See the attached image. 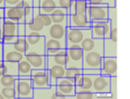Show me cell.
Returning a JSON list of instances; mask_svg holds the SVG:
<instances>
[{
  "mask_svg": "<svg viewBox=\"0 0 130 99\" xmlns=\"http://www.w3.org/2000/svg\"><path fill=\"white\" fill-rule=\"evenodd\" d=\"M89 4L87 0H75L74 5L70 9L69 14L73 13H87Z\"/></svg>",
  "mask_w": 130,
  "mask_h": 99,
  "instance_id": "1f68e13d",
  "label": "cell"
},
{
  "mask_svg": "<svg viewBox=\"0 0 130 99\" xmlns=\"http://www.w3.org/2000/svg\"><path fill=\"white\" fill-rule=\"evenodd\" d=\"M74 98L75 99H93L96 98V93L92 89H82L76 91Z\"/></svg>",
  "mask_w": 130,
  "mask_h": 99,
  "instance_id": "e575fe53",
  "label": "cell"
},
{
  "mask_svg": "<svg viewBox=\"0 0 130 99\" xmlns=\"http://www.w3.org/2000/svg\"><path fill=\"white\" fill-rule=\"evenodd\" d=\"M25 53L20 52L14 49L12 43H5L4 45V56L3 60L12 63H20L25 58Z\"/></svg>",
  "mask_w": 130,
  "mask_h": 99,
  "instance_id": "9a60e30c",
  "label": "cell"
},
{
  "mask_svg": "<svg viewBox=\"0 0 130 99\" xmlns=\"http://www.w3.org/2000/svg\"><path fill=\"white\" fill-rule=\"evenodd\" d=\"M92 26V21L87 13H73L68 14L67 27L89 28Z\"/></svg>",
  "mask_w": 130,
  "mask_h": 99,
  "instance_id": "30bf717a",
  "label": "cell"
},
{
  "mask_svg": "<svg viewBox=\"0 0 130 99\" xmlns=\"http://www.w3.org/2000/svg\"><path fill=\"white\" fill-rule=\"evenodd\" d=\"M67 24L53 23L49 28H47V34L45 36H50L54 39H58L67 45Z\"/></svg>",
  "mask_w": 130,
  "mask_h": 99,
  "instance_id": "5bb4252c",
  "label": "cell"
},
{
  "mask_svg": "<svg viewBox=\"0 0 130 99\" xmlns=\"http://www.w3.org/2000/svg\"><path fill=\"white\" fill-rule=\"evenodd\" d=\"M109 6H116V0H108Z\"/></svg>",
  "mask_w": 130,
  "mask_h": 99,
  "instance_id": "c3c4849f",
  "label": "cell"
},
{
  "mask_svg": "<svg viewBox=\"0 0 130 99\" xmlns=\"http://www.w3.org/2000/svg\"><path fill=\"white\" fill-rule=\"evenodd\" d=\"M69 62V56L67 49L63 48L52 56H48V67L52 65H61L67 67Z\"/></svg>",
  "mask_w": 130,
  "mask_h": 99,
  "instance_id": "44dd1931",
  "label": "cell"
},
{
  "mask_svg": "<svg viewBox=\"0 0 130 99\" xmlns=\"http://www.w3.org/2000/svg\"><path fill=\"white\" fill-rule=\"evenodd\" d=\"M111 76L104 74H98L94 76V82H93L92 90L95 93H110L111 90Z\"/></svg>",
  "mask_w": 130,
  "mask_h": 99,
  "instance_id": "7c38bea8",
  "label": "cell"
},
{
  "mask_svg": "<svg viewBox=\"0 0 130 99\" xmlns=\"http://www.w3.org/2000/svg\"><path fill=\"white\" fill-rule=\"evenodd\" d=\"M31 80L34 89H44L52 86L48 69H33Z\"/></svg>",
  "mask_w": 130,
  "mask_h": 99,
  "instance_id": "277c9868",
  "label": "cell"
},
{
  "mask_svg": "<svg viewBox=\"0 0 130 99\" xmlns=\"http://www.w3.org/2000/svg\"><path fill=\"white\" fill-rule=\"evenodd\" d=\"M93 82H94V75L82 74L76 81V91L82 89H92Z\"/></svg>",
  "mask_w": 130,
  "mask_h": 99,
  "instance_id": "d4e9b609",
  "label": "cell"
},
{
  "mask_svg": "<svg viewBox=\"0 0 130 99\" xmlns=\"http://www.w3.org/2000/svg\"><path fill=\"white\" fill-rule=\"evenodd\" d=\"M83 74H89V75H98L101 74V69H94V68H83Z\"/></svg>",
  "mask_w": 130,
  "mask_h": 99,
  "instance_id": "b9f144b4",
  "label": "cell"
},
{
  "mask_svg": "<svg viewBox=\"0 0 130 99\" xmlns=\"http://www.w3.org/2000/svg\"><path fill=\"white\" fill-rule=\"evenodd\" d=\"M14 88L18 93L20 99L34 98V86L31 76H18L15 80Z\"/></svg>",
  "mask_w": 130,
  "mask_h": 99,
  "instance_id": "6da1fadb",
  "label": "cell"
},
{
  "mask_svg": "<svg viewBox=\"0 0 130 99\" xmlns=\"http://www.w3.org/2000/svg\"><path fill=\"white\" fill-rule=\"evenodd\" d=\"M87 1L89 5H100V4H108L109 5L108 0H87Z\"/></svg>",
  "mask_w": 130,
  "mask_h": 99,
  "instance_id": "ee69618b",
  "label": "cell"
},
{
  "mask_svg": "<svg viewBox=\"0 0 130 99\" xmlns=\"http://www.w3.org/2000/svg\"><path fill=\"white\" fill-rule=\"evenodd\" d=\"M111 22L109 19L92 21L91 32L94 38H99V39L108 38L111 33Z\"/></svg>",
  "mask_w": 130,
  "mask_h": 99,
  "instance_id": "5b68a950",
  "label": "cell"
},
{
  "mask_svg": "<svg viewBox=\"0 0 130 99\" xmlns=\"http://www.w3.org/2000/svg\"><path fill=\"white\" fill-rule=\"evenodd\" d=\"M0 27L2 29V35H3L2 41L5 43H13L18 37L19 23L5 18L0 22Z\"/></svg>",
  "mask_w": 130,
  "mask_h": 99,
  "instance_id": "3957f363",
  "label": "cell"
},
{
  "mask_svg": "<svg viewBox=\"0 0 130 99\" xmlns=\"http://www.w3.org/2000/svg\"><path fill=\"white\" fill-rule=\"evenodd\" d=\"M67 53L69 56V62L67 67H75L83 68V57L84 51L80 44H74L67 47Z\"/></svg>",
  "mask_w": 130,
  "mask_h": 99,
  "instance_id": "52a82bcc",
  "label": "cell"
},
{
  "mask_svg": "<svg viewBox=\"0 0 130 99\" xmlns=\"http://www.w3.org/2000/svg\"><path fill=\"white\" fill-rule=\"evenodd\" d=\"M74 2H75V0H57L58 6L67 9L68 13H69V12H70V9L72 8L73 5H74Z\"/></svg>",
  "mask_w": 130,
  "mask_h": 99,
  "instance_id": "8d00e7d4",
  "label": "cell"
},
{
  "mask_svg": "<svg viewBox=\"0 0 130 99\" xmlns=\"http://www.w3.org/2000/svg\"><path fill=\"white\" fill-rule=\"evenodd\" d=\"M110 94L111 98H117V76H113L111 79V90Z\"/></svg>",
  "mask_w": 130,
  "mask_h": 99,
  "instance_id": "74e56055",
  "label": "cell"
},
{
  "mask_svg": "<svg viewBox=\"0 0 130 99\" xmlns=\"http://www.w3.org/2000/svg\"><path fill=\"white\" fill-rule=\"evenodd\" d=\"M45 38V52L47 56H52L63 48H67V45L58 39H54L50 36Z\"/></svg>",
  "mask_w": 130,
  "mask_h": 99,
  "instance_id": "ffe728a7",
  "label": "cell"
},
{
  "mask_svg": "<svg viewBox=\"0 0 130 99\" xmlns=\"http://www.w3.org/2000/svg\"><path fill=\"white\" fill-rule=\"evenodd\" d=\"M32 71V65L26 58L19 63V76H31Z\"/></svg>",
  "mask_w": 130,
  "mask_h": 99,
  "instance_id": "d6a6232c",
  "label": "cell"
},
{
  "mask_svg": "<svg viewBox=\"0 0 130 99\" xmlns=\"http://www.w3.org/2000/svg\"><path fill=\"white\" fill-rule=\"evenodd\" d=\"M5 19V8H0V22Z\"/></svg>",
  "mask_w": 130,
  "mask_h": 99,
  "instance_id": "bcb514c9",
  "label": "cell"
},
{
  "mask_svg": "<svg viewBox=\"0 0 130 99\" xmlns=\"http://www.w3.org/2000/svg\"><path fill=\"white\" fill-rule=\"evenodd\" d=\"M58 7L57 0H40V13L51 14Z\"/></svg>",
  "mask_w": 130,
  "mask_h": 99,
  "instance_id": "83f0119b",
  "label": "cell"
},
{
  "mask_svg": "<svg viewBox=\"0 0 130 99\" xmlns=\"http://www.w3.org/2000/svg\"><path fill=\"white\" fill-rule=\"evenodd\" d=\"M104 54L103 51H91L84 52L83 68L101 69Z\"/></svg>",
  "mask_w": 130,
  "mask_h": 99,
  "instance_id": "ba28073f",
  "label": "cell"
},
{
  "mask_svg": "<svg viewBox=\"0 0 130 99\" xmlns=\"http://www.w3.org/2000/svg\"><path fill=\"white\" fill-rule=\"evenodd\" d=\"M5 0H0V8H5Z\"/></svg>",
  "mask_w": 130,
  "mask_h": 99,
  "instance_id": "681fc988",
  "label": "cell"
},
{
  "mask_svg": "<svg viewBox=\"0 0 130 99\" xmlns=\"http://www.w3.org/2000/svg\"><path fill=\"white\" fill-rule=\"evenodd\" d=\"M68 14L69 13L67 9L58 6L51 13V17L52 19L53 23H62V24L67 25V17H68Z\"/></svg>",
  "mask_w": 130,
  "mask_h": 99,
  "instance_id": "cb8c5ba5",
  "label": "cell"
},
{
  "mask_svg": "<svg viewBox=\"0 0 130 99\" xmlns=\"http://www.w3.org/2000/svg\"><path fill=\"white\" fill-rule=\"evenodd\" d=\"M33 5L35 7H40V0H33Z\"/></svg>",
  "mask_w": 130,
  "mask_h": 99,
  "instance_id": "7dc6e473",
  "label": "cell"
},
{
  "mask_svg": "<svg viewBox=\"0 0 130 99\" xmlns=\"http://www.w3.org/2000/svg\"><path fill=\"white\" fill-rule=\"evenodd\" d=\"M18 79V76L12 74H5L0 77V84L3 87H10L14 86L15 80Z\"/></svg>",
  "mask_w": 130,
  "mask_h": 99,
  "instance_id": "d590c367",
  "label": "cell"
},
{
  "mask_svg": "<svg viewBox=\"0 0 130 99\" xmlns=\"http://www.w3.org/2000/svg\"><path fill=\"white\" fill-rule=\"evenodd\" d=\"M57 89L67 96L69 98H74L76 93L75 84L66 77H62L57 80Z\"/></svg>",
  "mask_w": 130,
  "mask_h": 99,
  "instance_id": "e0dca14e",
  "label": "cell"
},
{
  "mask_svg": "<svg viewBox=\"0 0 130 99\" xmlns=\"http://www.w3.org/2000/svg\"><path fill=\"white\" fill-rule=\"evenodd\" d=\"M16 6L23 10L26 16V23L30 22L33 18V11H34L33 0H21Z\"/></svg>",
  "mask_w": 130,
  "mask_h": 99,
  "instance_id": "4316f807",
  "label": "cell"
},
{
  "mask_svg": "<svg viewBox=\"0 0 130 99\" xmlns=\"http://www.w3.org/2000/svg\"><path fill=\"white\" fill-rule=\"evenodd\" d=\"M0 92L5 96V99H17L19 98L18 93L16 91L14 86H10V87H3Z\"/></svg>",
  "mask_w": 130,
  "mask_h": 99,
  "instance_id": "836d02e7",
  "label": "cell"
},
{
  "mask_svg": "<svg viewBox=\"0 0 130 99\" xmlns=\"http://www.w3.org/2000/svg\"><path fill=\"white\" fill-rule=\"evenodd\" d=\"M21 0H5V7H12V6H16L17 4Z\"/></svg>",
  "mask_w": 130,
  "mask_h": 99,
  "instance_id": "7bdbcfd3",
  "label": "cell"
},
{
  "mask_svg": "<svg viewBox=\"0 0 130 99\" xmlns=\"http://www.w3.org/2000/svg\"><path fill=\"white\" fill-rule=\"evenodd\" d=\"M5 74L19 76V63H12L1 60L0 61V77Z\"/></svg>",
  "mask_w": 130,
  "mask_h": 99,
  "instance_id": "603a6c76",
  "label": "cell"
},
{
  "mask_svg": "<svg viewBox=\"0 0 130 99\" xmlns=\"http://www.w3.org/2000/svg\"><path fill=\"white\" fill-rule=\"evenodd\" d=\"M51 78V85H57V80L58 79L65 77L67 67L61 65H52L48 67Z\"/></svg>",
  "mask_w": 130,
  "mask_h": 99,
  "instance_id": "7402d4cb",
  "label": "cell"
},
{
  "mask_svg": "<svg viewBox=\"0 0 130 99\" xmlns=\"http://www.w3.org/2000/svg\"><path fill=\"white\" fill-rule=\"evenodd\" d=\"M118 59L117 57H104L101 67V74L108 76H117Z\"/></svg>",
  "mask_w": 130,
  "mask_h": 99,
  "instance_id": "2e32d148",
  "label": "cell"
},
{
  "mask_svg": "<svg viewBox=\"0 0 130 99\" xmlns=\"http://www.w3.org/2000/svg\"><path fill=\"white\" fill-rule=\"evenodd\" d=\"M42 18H43V21L44 22V26H45V28H49L52 24H53V21L51 17V14H41Z\"/></svg>",
  "mask_w": 130,
  "mask_h": 99,
  "instance_id": "ab89813d",
  "label": "cell"
},
{
  "mask_svg": "<svg viewBox=\"0 0 130 99\" xmlns=\"http://www.w3.org/2000/svg\"><path fill=\"white\" fill-rule=\"evenodd\" d=\"M80 46L83 49L84 52L91 51H99L104 52V39L94 38L92 36H87L80 43Z\"/></svg>",
  "mask_w": 130,
  "mask_h": 99,
  "instance_id": "ac0fdd59",
  "label": "cell"
},
{
  "mask_svg": "<svg viewBox=\"0 0 130 99\" xmlns=\"http://www.w3.org/2000/svg\"><path fill=\"white\" fill-rule=\"evenodd\" d=\"M111 41L116 42L118 41V28H117V25H111V33H110L109 37Z\"/></svg>",
  "mask_w": 130,
  "mask_h": 99,
  "instance_id": "f35d334b",
  "label": "cell"
},
{
  "mask_svg": "<svg viewBox=\"0 0 130 99\" xmlns=\"http://www.w3.org/2000/svg\"><path fill=\"white\" fill-rule=\"evenodd\" d=\"M87 14L92 21L109 19V5L108 4L89 5Z\"/></svg>",
  "mask_w": 130,
  "mask_h": 99,
  "instance_id": "9c48e42d",
  "label": "cell"
},
{
  "mask_svg": "<svg viewBox=\"0 0 130 99\" xmlns=\"http://www.w3.org/2000/svg\"><path fill=\"white\" fill-rule=\"evenodd\" d=\"M25 58L31 64L33 69H48V56L36 51H28Z\"/></svg>",
  "mask_w": 130,
  "mask_h": 99,
  "instance_id": "8fae6325",
  "label": "cell"
},
{
  "mask_svg": "<svg viewBox=\"0 0 130 99\" xmlns=\"http://www.w3.org/2000/svg\"><path fill=\"white\" fill-rule=\"evenodd\" d=\"M82 74H83V68L71 67H67L65 77L75 84L76 81H77L79 80V78H80Z\"/></svg>",
  "mask_w": 130,
  "mask_h": 99,
  "instance_id": "f1b7e54d",
  "label": "cell"
},
{
  "mask_svg": "<svg viewBox=\"0 0 130 99\" xmlns=\"http://www.w3.org/2000/svg\"><path fill=\"white\" fill-rule=\"evenodd\" d=\"M57 91V85H52L49 88L44 89H35L34 99H52V96Z\"/></svg>",
  "mask_w": 130,
  "mask_h": 99,
  "instance_id": "484cf974",
  "label": "cell"
},
{
  "mask_svg": "<svg viewBox=\"0 0 130 99\" xmlns=\"http://www.w3.org/2000/svg\"><path fill=\"white\" fill-rule=\"evenodd\" d=\"M27 42L30 44V48L33 47V50L30 51H36L40 54H45V38L46 36L40 32L31 31L26 35ZM29 48V49H30Z\"/></svg>",
  "mask_w": 130,
  "mask_h": 99,
  "instance_id": "8992f818",
  "label": "cell"
},
{
  "mask_svg": "<svg viewBox=\"0 0 130 99\" xmlns=\"http://www.w3.org/2000/svg\"><path fill=\"white\" fill-rule=\"evenodd\" d=\"M12 46L14 47V49L17 50L20 52H22L26 54L27 52H28L29 48H30V44L27 42L26 36H18L17 39L15 40Z\"/></svg>",
  "mask_w": 130,
  "mask_h": 99,
  "instance_id": "4dcf8cb0",
  "label": "cell"
},
{
  "mask_svg": "<svg viewBox=\"0 0 130 99\" xmlns=\"http://www.w3.org/2000/svg\"><path fill=\"white\" fill-rule=\"evenodd\" d=\"M0 99H5V96H3V94L1 92H0Z\"/></svg>",
  "mask_w": 130,
  "mask_h": 99,
  "instance_id": "816d5d0a",
  "label": "cell"
},
{
  "mask_svg": "<svg viewBox=\"0 0 130 99\" xmlns=\"http://www.w3.org/2000/svg\"><path fill=\"white\" fill-rule=\"evenodd\" d=\"M2 37H3V35H2V29L0 27V40H2Z\"/></svg>",
  "mask_w": 130,
  "mask_h": 99,
  "instance_id": "f907efd6",
  "label": "cell"
},
{
  "mask_svg": "<svg viewBox=\"0 0 130 99\" xmlns=\"http://www.w3.org/2000/svg\"><path fill=\"white\" fill-rule=\"evenodd\" d=\"M104 57H117V43L111 41L110 38L104 39Z\"/></svg>",
  "mask_w": 130,
  "mask_h": 99,
  "instance_id": "f546056e",
  "label": "cell"
},
{
  "mask_svg": "<svg viewBox=\"0 0 130 99\" xmlns=\"http://www.w3.org/2000/svg\"><path fill=\"white\" fill-rule=\"evenodd\" d=\"M92 36L91 27L79 28V27H67V48L74 44H80L87 36Z\"/></svg>",
  "mask_w": 130,
  "mask_h": 99,
  "instance_id": "7a4b0ae2",
  "label": "cell"
},
{
  "mask_svg": "<svg viewBox=\"0 0 130 99\" xmlns=\"http://www.w3.org/2000/svg\"><path fill=\"white\" fill-rule=\"evenodd\" d=\"M27 27L26 23H19L18 27V36H26Z\"/></svg>",
  "mask_w": 130,
  "mask_h": 99,
  "instance_id": "60d3db41",
  "label": "cell"
},
{
  "mask_svg": "<svg viewBox=\"0 0 130 99\" xmlns=\"http://www.w3.org/2000/svg\"><path fill=\"white\" fill-rule=\"evenodd\" d=\"M5 18L17 23H26V16L22 9L17 6L5 7Z\"/></svg>",
  "mask_w": 130,
  "mask_h": 99,
  "instance_id": "d6986e66",
  "label": "cell"
},
{
  "mask_svg": "<svg viewBox=\"0 0 130 99\" xmlns=\"http://www.w3.org/2000/svg\"><path fill=\"white\" fill-rule=\"evenodd\" d=\"M27 27V34L31 31H36V32H40L43 34V31L45 30V26L44 22L43 21V18L40 13V9L39 7H35L34 11H33V18L30 21V22L26 23ZM26 34V35H27Z\"/></svg>",
  "mask_w": 130,
  "mask_h": 99,
  "instance_id": "4fadbf2b",
  "label": "cell"
},
{
  "mask_svg": "<svg viewBox=\"0 0 130 99\" xmlns=\"http://www.w3.org/2000/svg\"><path fill=\"white\" fill-rule=\"evenodd\" d=\"M4 45H5V43H4L2 40H0V61L3 60V56H4Z\"/></svg>",
  "mask_w": 130,
  "mask_h": 99,
  "instance_id": "f6af8a7d",
  "label": "cell"
}]
</instances>
